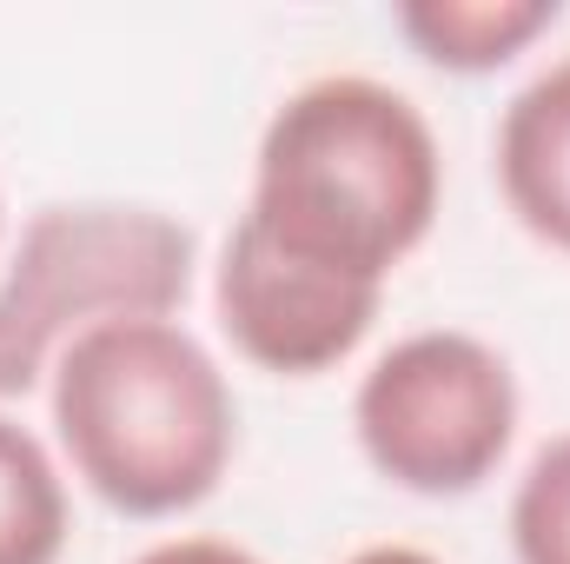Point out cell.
<instances>
[{"mask_svg": "<svg viewBox=\"0 0 570 564\" xmlns=\"http://www.w3.org/2000/svg\"><path fill=\"white\" fill-rule=\"evenodd\" d=\"M399 33L451 74H491L558 27V0H399Z\"/></svg>", "mask_w": 570, "mask_h": 564, "instance_id": "obj_7", "label": "cell"}, {"mask_svg": "<svg viewBox=\"0 0 570 564\" xmlns=\"http://www.w3.org/2000/svg\"><path fill=\"white\" fill-rule=\"evenodd\" d=\"M518 412V372L491 339L464 325H425L365 366L352 392V438L385 485L464 498L504 465Z\"/></svg>", "mask_w": 570, "mask_h": 564, "instance_id": "obj_4", "label": "cell"}, {"mask_svg": "<svg viewBox=\"0 0 570 564\" xmlns=\"http://www.w3.org/2000/svg\"><path fill=\"white\" fill-rule=\"evenodd\" d=\"M438 206L444 146L425 107L379 74H318L273 107L239 220L312 273L385 292Z\"/></svg>", "mask_w": 570, "mask_h": 564, "instance_id": "obj_1", "label": "cell"}, {"mask_svg": "<svg viewBox=\"0 0 570 564\" xmlns=\"http://www.w3.org/2000/svg\"><path fill=\"white\" fill-rule=\"evenodd\" d=\"M498 193L518 226L570 253V54L538 67L498 114Z\"/></svg>", "mask_w": 570, "mask_h": 564, "instance_id": "obj_6", "label": "cell"}, {"mask_svg": "<svg viewBox=\"0 0 570 564\" xmlns=\"http://www.w3.org/2000/svg\"><path fill=\"white\" fill-rule=\"evenodd\" d=\"M60 465L120 518H179L219 492L239 451L226 366L179 319L80 332L47 379Z\"/></svg>", "mask_w": 570, "mask_h": 564, "instance_id": "obj_2", "label": "cell"}, {"mask_svg": "<svg viewBox=\"0 0 570 564\" xmlns=\"http://www.w3.org/2000/svg\"><path fill=\"white\" fill-rule=\"evenodd\" d=\"M213 312L239 359L279 379H312L365 346V332L385 312V292L312 273L285 260L279 246H266L246 220H233L213 266Z\"/></svg>", "mask_w": 570, "mask_h": 564, "instance_id": "obj_5", "label": "cell"}, {"mask_svg": "<svg viewBox=\"0 0 570 564\" xmlns=\"http://www.w3.org/2000/svg\"><path fill=\"white\" fill-rule=\"evenodd\" d=\"M0 240H7V206H0Z\"/></svg>", "mask_w": 570, "mask_h": 564, "instance_id": "obj_12", "label": "cell"}, {"mask_svg": "<svg viewBox=\"0 0 570 564\" xmlns=\"http://www.w3.org/2000/svg\"><path fill=\"white\" fill-rule=\"evenodd\" d=\"M134 564H266L259 552L233 545V538H206V532H179V538H159L146 545Z\"/></svg>", "mask_w": 570, "mask_h": 564, "instance_id": "obj_10", "label": "cell"}, {"mask_svg": "<svg viewBox=\"0 0 570 564\" xmlns=\"http://www.w3.org/2000/svg\"><path fill=\"white\" fill-rule=\"evenodd\" d=\"M511 552L518 564H570V431L531 451L511 492Z\"/></svg>", "mask_w": 570, "mask_h": 564, "instance_id": "obj_9", "label": "cell"}, {"mask_svg": "<svg viewBox=\"0 0 570 564\" xmlns=\"http://www.w3.org/2000/svg\"><path fill=\"white\" fill-rule=\"evenodd\" d=\"M199 240L140 200H53L0 260V406L53 379V359L114 319H179Z\"/></svg>", "mask_w": 570, "mask_h": 564, "instance_id": "obj_3", "label": "cell"}, {"mask_svg": "<svg viewBox=\"0 0 570 564\" xmlns=\"http://www.w3.org/2000/svg\"><path fill=\"white\" fill-rule=\"evenodd\" d=\"M345 564H444V558H431L425 545H365V552H352Z\"/></svg>", "mask_w": 570, "mask_h": 564, "instance_id": "obj_11", "label": "cell"}, {"mask_svg": "<svg viewBox=\"0 0 570 564\" xmlns=\"http://www.w3.org/2000/svg\"><path fill=\"white\" fill-rule=\"evenodd\" d=\"M73 538L67 465L53 445L0 412V564H60Z\"/></svg>", "mask_w": 570, "mask_h": 564, "instance_id": "obj_8", "label": "cell"}]
</instances>
